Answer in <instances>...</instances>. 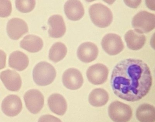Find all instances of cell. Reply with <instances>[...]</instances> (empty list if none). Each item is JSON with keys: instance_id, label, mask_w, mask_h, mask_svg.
Masks as SVG:
<instances>
[{"instance_id": "obj_1", "label": "cell", "mask_w": 155, "mask_h": 122, "mask_svg": "<svg viewBox=\"0 0 155 122\" xmlns=\"http://www.w3.org/2000/svg\"><path fill=\"white\" fill-rule=\"evenodd\" d=\"M152 78L147 64L140 59L122 60L113 68L110 85L116 96L127 101L136 102L149 92Z\"/></svg>"}, {"instance_id": "obj_2", "label": "cell", "mask_w": 155, "mask_h": 122, "mask_svg": "<svg viewBox=\"0 0 155 122\" xmlns=\"http://www.w3.org/2000/svg\"><path fill=\"white\" fill-rule=\"evenodd\" d=\"M89 13L92 22L100 28L108 27L113 20L111 10L102 4L92 5L89 9Z\"/></svg>"}, {"instance_id": "obj_3", "label": "cell", "mask_w": 155, "mask_h": 122, "mask_svg": "<svg viewBox=\"0 0 155 122\" xmlns=\"http://www.w3.org/2000/svg\"><path fill=\"white\" fill-rule=\"evenodd\" d=\"M57 75L53 66L46 62H41L36 65L32 73L33 80L40 86H45L54 81Z\"/></svg>"}, {"instance_id": "obj_4", "label": "cell", "mask_w": 155, "mask_h": 122, "mask_svg": "<svg viewBox=\"0 0 155 122\" xmlns=\"http://www.w3.org/2000/svg\"><path fill=\"white\" fill-rule=\"evenodd\" d=\"M135 31L139 33H147L155 27V15L147 11H141L134 15L131 22Z\"/></svg>"}, {"instance_id": "obj_5", "label": "cell", "mask_w": 155, "mask_h": 122, "mask_svg": "<svg viewBox=\"0 0 155 122\" xmlns=\"http://www.w3.org/2000/svg\"><path fill=\"white\" fill-rule=\"evenodd\" d=\"M108 114L110 119L114 122H127L132 117V111L129 106L116 101L109 106Z\"/></svg>"}, {"instance_id": "obj_6", "label": "cell", "mask_w": 155, "mask_h": 122, "mask_svg": "<svg viewBox=\"0 0 155 122\" xmlns=\"http://www.w3.org/2000/svg\"><path fill=\"white\" fill-rule=\"evenodd\" d=\"M101 46L105 52L111 56L116 55L122 52L124 48L121 37L115 33L106 35L101 41Z\"/></svg>"}, {"instance_id": "obj_7", "label": "cell", "mask_w": 155, "mask_h": 122, "mask_svg": "<svg viewBox=\"0 0 155 122\" xmlns=\"http://www.w3.org/2000/svg\"><path fill=\"white\" fill-rule=\"evenodd\" d=\"M24 99L28 110L33 114L41 110L44 104V98L41 92L37 89H31L26 92Z\"/></svg>"}, {"instance_id": "obj_8", "label": "cell", "mask_w": 155, "mask_h": 122, "mask_svg": "<svg viewBox=\"0 0 155 122\" xmlns=\"http://www.w3.org/2000/svg\"><path fill=\"white\" fill-rule=\"evenodd\" d=\"M109 70L103 64L97 63L89 67L87 72L88 80L94 85H101L106 82Z\"/></svg>"}, {"instance_id": "obj_9", "label": "cell", "mask_w": 155, "mask_h": 122, "mask_svg": "<svg viewBox=\"0 0 155 122\" xmlns=\"http://www.w3.org/2000/svg\"><path fill=\"white\" fill-rule=\"evenodd\" d=\"M62 83L65 87L71 90L80 88L83 83V78L78 69L70 68L67 69L62 76Z\"/></svg>"}, {"instance_id": "obj_10", "label": "cell", "mask_w": 155, "mask_h": 122, "mask_svg": "<svg viewBox=\"0 0 155 122\" xmlns=\"http://www.w3.org/2000/svg\"><path fill=\"white\" fill-rule=\"evenodd\" d=\"M28 27L27 23L20 18H14L10 19L7 25V31L10 38L17 40L23 35L28 32Z\"/></svg>"}, {"instance_id": "obj_11", "label": "cell", "mask_w": 155, "mask_h": 122, "mask_svg": "<svg viewBox=\"0 0 155 122\" xmlns=\"http://www.w3.org/2000/svg\"><path fill=\"white\" fill-rule=\"evenodd\" d=\"M22 104L21 99L16 95H10L4 98L2 104V109L9 117L18 115L21 112Z\"/></svg>"}, {"instance_id": "obj_12", "label": "cell", "mask_w": 155, "mask_h": 122, "mask_svg": "<svg viewBox=\"0 0 155 122\" xmlns=\"http://www.w3.org/2000/svg\"><path fill=\"white\" fill-rule=\"evenodd\" d=\"M0 78L5 87L9 91L17 92L21 87V77L16 71L10 69L3 71L0 73Z\"/></svg>"}, {"instance_id": "obj_13", "label": "cell", "mask_w": 155, "mask_h": 122, "mask_svg": "<svg viewBox=\"0 0 155 122\" xmlns=\"http://www.w3.org/2000/svg\"><path fill=\"white\" fill-rule=\"evenodd\" d=\"M98 53V48L96 44L91 42H86L79 46L77 56L81 62L89 63L97 58Z\"/></svg>"}, {"instance_id": "obj_14", "label": "cell", "mask_w": 155, "mask_h": 122, "mask_svg": "<svg viewBox=\"0 0 155 122\" xmlns=\"http://www.w3.org/2000/svg\"><path fill=\"white\" fill-rule=\"evenodd\" d=\"M48 23L50 25L49 35L52 38L62 37L66 32V26L63 17L59 15H54L49 18Z\"/></svg>"}, {"instance_id": "obj_15", "label": "cell", "mask_w": 155, "mask_h": 122, "mask_svg": "<svg viewBox=\"0 0 155 122\" xmlns=\"http://www.w3.org/2000/svg\"><path fill=\"white\" fill-rule=\"evenodd\" d=\"M64 12L67 17L73 21L80 20L85 13L82 3L78 0L67 1L64 5Z\"/></svg>"}, {"instance_id": "obj_16", "label": "cell", "mask_w": 155, "mask_h": 122, "mask_svg": "<svg viewBox=\"0 0 155 122\" xmlns=\"http://www.w3.org/2000/svg\"><path fill=\"white\" fill-rule=\"evenodd\" d=\"M48 104L50 110L58 115H63L67 111V101L63 96L60 94L51 95L48 99Z\"/></svg>"}, {"instance_id": "obj_17", "label": "cell", "mask_w": 155, "mask_h": 122, "mask_svg": "<svg viewBox=\"0 0 155 122\" xmlns=\"http://www.w3.org/2000/svg\"><path fill=\"white\" fill-rule=\"evenodd\" d=\"M125 40L129 49L136 51L143 47L146 43V38L142 34L130 30L125 34Z\"/></svg>"}, {"instance_id": "obj_18", "label": "cell", "mask_w": 155, "mask_h": 122, "mask_svg": "<svg viewBox=\"0 0 155 122\" xmlns=\"http://www.w3.org/2000/svg\"><path fill=\"white\" fill-rule=\"evenodd\" d=\"M29 60L25 53L19 51H16L11 54L9 57L10 67L19 71L25 70L28 66Z\"/></svg>"}, {"instance_id": "obj_19", "label": "cell", "mask_w": 155, "mask_h": 122, "mask_svg": "<svg viewBox=\"0 0 155 122\" xmlns=\"http://www.w3.org/2000/svg\"><path fill=\"white\" fill-rule=\"evenodd\" d=\"M20 46L30 53H35L41 50L43 42L39 36L33 35L26 36L21 41Z\"/></svg>"}, {"instance_id": "obj_20", "label": "cell", "mask_w": 155, "mask_h": 122, "mask_svg": "<svg viewBox=\"0 0 155 122\" xmlns=\"http://www.w3.org/2000/svg\"><path fill=\"white\" fill-rule=\"evenodd\" d=\"M108 100V93L102 88L94 89L89 95V102L92 106L96 107H100L105 105Z\"/></svg>"}, {"instance_id": "obj_21", "label": "cell", "mask_w": 155, "mask_h": 122, "mask_svg": "<svg viewBox=\"0 0 155 122\" xmlns=\"http://www.w3.org/2000/svg\"><path fill=\"white\" fill-rule=\"evenodd\" d=\"M155 107L149 104L140 106L136 112V116L140 122H155Z\"/></svg>"}, {"instance_id": "obj_22", "label": "cell", "mask_w": 155, "mask_h": 122, "mask_svg": "<svg viewBox=\"0 0 155 122\" xmlns=\"http://www.w3.org/2000/svg\"><path fill=\"white\" fill-rule=\"evenodd\" d=\"M67 46L60 42L55 43L50 49L49 58L54 63H58L62 60L67 55Z\"/></svg>"}, {"instance_id": "obj_23", "label": "cell", "mask_w": 155, "mask_h": 122, "mask_svg": "<svg viewBox=\"0 0 155 122\" xmlns=\"http://www.w3.org/2000/svg\"><path fill=\"white\" fill-rule=\"evenodd\" d=\"M15 3L17 9L22 13H28L31 12L36 5V2L33 0H17L15 1Z\"/></svg>"}, {"instance_id": "obj_24", "label": "cell", "mask_w": 155, "mask_h": 122, "mask_svg": "<svg viewBox=\"0 0 155 122\" xmlns=\"http://www.w3.org/2000/svg\"><path fill=\"white\" fill-rule=\"evenodd\" d=\"M12 11V6L8 0H0V17H7L9 16Z\"/></svg>"}, {"instance_id": "obj_25", "label": "cell", "mask_w": 155, "mask_h": 122, "mask_svg": "<svg viewBox=\"0 0 155 122\" xmlns=\"http://www.w3.org/2000/svg\"><path fill=\"white\" fill-rule=\"evenodd\" d=\"M38 122H62L58 117L51 115H45L40 117Z\"/></svg>"}, {"instance_id": "obj_26", "label": "cell", "mask_w": 155, "mask_h": 122, "mask_svg": "<svg viewBox=\"0 0 155 122\" xmlns=\"http://www.w3.org/2000/svg\"><path fill=\"white\" fill-rule=\"evenodd\" d=\"M6 53L2 50H0V70L3 69L6 66Z\"/></svg>"}, {"instance_id": "obj_27", "label": "cell", "mask_w": 155, "mask_h": 122, "mask_svg": "<svg viewBox=\"0 0 155 122\" xmlns=\"http://www.w3.org/2000/svg\"><path fill=\"white\" fill-rule=\"evenodd\" d=\"M125 2V3H130V5H128V6H130V7H132V8H136V7H137L138 5H139L141 3V1H137L136 2L134 3H131L129 1L128 2H127L126 1H124Z\"/></svg>"}]
</instances>
